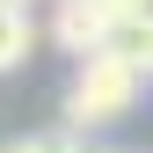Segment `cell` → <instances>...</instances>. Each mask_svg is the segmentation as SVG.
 <instances>
[{
	"instance_id": "cell-1",
	"label": "cell",
	"mask_w": 153,
	"mask_h": 153,
	"mask_svg": "<svg viewBox=\"0 0 153 153\" xmlns=\"http://www.w3.org/2000/svg\"><path fill=\"white\" fill-rule=\"evenodd\" d=\"M153 73L117 59V51H88V59H73V88H66V124L73 131H95V124H117L139 109Z\"/></svg>"
},
{
	"instance_id": "cell-2",
	"label": "cell",
	"mask_w": 153,
	"mask_h": 153,
	"mask_svg": "<svg viewBox=\"0 0 153 153\" xmlns=\"http://www.w3.org/2000/svg\"><path fill=\"white\" fill-rule=\"evenodd\" d=\"M109 29H117V15H109L102 0H59V7H51V44L73 51V59L109 51Z\"/></svg>"
},
{
	"instance_id": "cell-3",
	"label": "cell",
	"mask_w": 153,
	"mask_h": 153,
	"mask_svg": "<svg viewBox=\"0 0 153 153\" xmlns=\"http://www.w3.org/2000/svg\"><path fill=\"white\" fill-rule=\"evenodd\" d=\"M36 51V22H29V7H0V73H15Z\"/></svg>"
},
{
	"instance_id": "cell-4",
	"label": "cell",
	"mask_w": 153,
	"mask_h": 153,
	"mask_svg": "<svg viewBox=\"0 0 153 153\" xmlns=\"http://www.w3.org/2000/svg\"><path fill=\"white\" fill-rule=\"evenodd\" d=\"M109 51L153 73V15H117V29H109Z\"/></svg>"
},
{
	"instance_id": "cell-5",
	"label": "cell",
	"mask_w": 153,
	"mask_h": 153,
	"mask_svg": "<svg viewBox=\"0 0 153 153\" xmlns=\"http://www.w3.org/2000/svg\"><path fill=\"white\" fill-rule=\"evenodd\" d=\"M109 15H153V0H102Z\"/></svg>"
},
{
	"instance_id": "cell-6",
	"label": "cell",
	"mask_w": 153,
	"mask_h": 153,
	"mask_svg": "<svg viewBox=\"0 0 153 153\" xmlns=\"http://www.w3.org/2000/svg\"><path fill=\"white\" fill-rule=\"evenodd\" d=\"M0 7H22V0H0Z\"/></svg>"
}]
</instances>
